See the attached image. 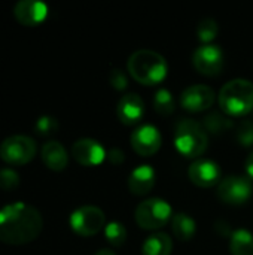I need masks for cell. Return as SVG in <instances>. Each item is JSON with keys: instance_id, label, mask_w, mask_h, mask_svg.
I'll return each mask as SVG.
<instances>
[{"instance_id": "cell-1", "label": "cell", "mask_w": 253, "mask_h": 255, "mask_svg": "<svg viewBox=\"0 0 253 255\" xmlns=\"http://www.w3.org/2000/svg\"><path fill=\"white\" fill-rule=\"evenodd\" d=\"M43 229L40 212L24 202H13L0 209V242L24 245L34 241Z\"/></svg>"}, {"instance_id": "cell-16", "label": "cell", "mask_w": 253, "mask_h": 255, "mask_svg": "<svg viewBox=\"0 0 253 255\" xmlns=\"http://www.w3.org/2000/svg\"><path fill=\"white\" fill-rule=\"evenodd\" d=\"M157 181V173L154 167L149 164H142L136 167L128 178V188L134 196H145L148 194Z\"/></svg>"}, {"instance_id": "cell-13", "label": "cell", "mask_w": 253, "mask_h": 255, "mask_svg": "<svg viewBox=\"0 0 253 255\" xmlns=\"http://www.w3.org/2000/svg\"><path fill=\"white\" fill-rule=\"evenodd\" d=\"M213 102H215V91L207 85L188 87L180 96V103L183 109L195 114L207 111L209 108H212Z\"/></svg>"}, {"instance_id": "cell-23", "label": "cell", "mask_w": 253, "mask_h": 255, "mask_svg": "<svg viewBox=\"0 0 253 255\" xmlns=\"http://www.w3.org/2000/svg\"><path fill=\"white\" fill-rule=\"evenodd\" d=\"M104 236L110 245L121 247L127 241V230H125L124 224H121L118 221H112L104 227Z\"/></svg>"}, {"instance_id": "cell-22", "label": "cell", "mask_w": 253, "mask_h": 255, "mask_svg": "<svg viewBox=\"0 0 253 255\" xmlns=\"http://www.w3.org/2000/svg\"><path fill=\"white\" fill-rule=\"evenodd\" d=\"M154 106H155V111L160 114V115H171L176 109V102H174V97L173 94L166 90V88H161L155 93L154 96Z\"/></svg>"}, {"instance_id": "cell-30", "label": "cell", "mask_w": 253, "mask_h": 255, "mask_svg": "<svg viewBox=\"0 0 253 255\" xmlns=\"http://www.w3.org/2000/svg\"><path fill=\"white\" fill-rule=\"evenodd\" d=\"M246 173L249 179H253V152L246 160Z\"/></svg>"}, {"instance_id": "cell-9", "label": "cell", "mask_w": 253, "mask_h": 255, "mask_svg": "<svg viewBox=\"0 0 253 255\" xmlns=\"http://www.w3.org/2000/svg\"><path fill=\"white\" fill-rule=\"evenodd\" d=\"M194 67L204 76H216L224 67V54L216 45H203L192 55Z\"/></svg>"}, {"instance_id": "cell-12", "label": "cell", "mask_w": 253, "mask_h": 255, "mask_svg": "<svg viewBox=\"0 0 253 255\" xmlns=\"http://www.w3.org/2000/svg\"><path fill=\"white\" fill-rule=\"evenodd\" d=\"M72 155L79 164L85 167H94L103 163V160L106 158V151L98 140L85 137L73 143Z\"/></svg>"}, {"instance_id": "cell-7", "label": "cell", "mask_w": 253, "mask_h": 255, "mask_svg": "<svg viewBox=\"0 0 253 255\" xmlns=\"http://www.w3.org/2000/svg\"><path fill=\"white\" fill-rule=\"evenodd\" d=\"M216 194L219 200L227 205H245L251 200L253 194L252 181L248 176H228L219 182Z\"/></svg>"}, {"instance_id": "cell-6", "label": "cell", "mask_w": 253, "mask_h": 255, "mask_svg": "<svg viewBox=\"0 0 253 255\" xmlns=\"http://www.w3.org/2000/svg\"><path fill=\"white\" fill-rule=\"evenodd\" d=\"M36 142L24 134H15L6 137L0 143V157L3 161L12 166H22L31 161L36 155Z\"/></svg>"}, {"instance_id": "cell-11", "label": "cell", "mask_w": 253, "mask_h": 255, "mask_svg": "<svg viewBox=\"0 0 253 255\" xmlns=\"http://www.w3.org/2000/svg\"><path fill=\"white\" fill-rule=\"evenodd\" d=\"M188 176L197 187L210 188L221 182V167L213 160L200 158L189 166Z\"/></svg>"}, {"instance_id": "cell-17", "label": "cell", "mask_w": 253, "mask_h": 255, "mask_svg": "<svg viewBox=\"0 0 253 255\" xmlns=\"http://www.w3.org/2000/svg\"><path fill=\"white\" fill-rule=\"evenodd\" d=\"M42 160L45 166L54 172H61L67 167L69 164V155L66 148L57 142V140H49L43 145L42 148Z\"/></svg>"}, {"instance_id": "cell-8", "label": "cell", "mask_w": 253, "mask_h": 255, "mask_svg": "<svg viewBox=\"0 0 253 255\" xmlns=\"http://www.w3.org/2000/svg\"><path fill=\"white\" fill-rule=\"evenodd\" d=\"M106 217L103 211L97 206H82L70 215L72 230L84 238L97 235L104 226Z\"/></svg>"}, {"instance_id": "cell-3", "label": "cell", "mask_w": 253, "mask_h": 255, "mask_svg": "<svg viewBox=\"0 0 253 255\" xmlns=\"http://www.w3.org/2000/svg\"><path fill=\"white\" fill-rule=\"evenodd\" d=\"M219 106L230 117H243L253 109V84L248 79H233L219 93Z\"/></svg>"}, {"instance_id": "cell-14", "label": "cell", "mask_w": 253, "mask_h": 255, "mask_svg": "<svg viewBox=\"0 0 253 255\" xmlns=\"http://www.w3.org/2000/svg\"><path fill=\"white\" fill-rule=\"evenodd\" d=\"M13 15L24 25H39L48 16V6L37 0H21L15 4Z\"/></svg>"}, {"instance_id": "cell-18", "label": "cell", "mask_w": 253, "mask_h": 255, "mask_svg": "<svg viewBox=\"0 0 253 255\" xmlns=\"http://www.w3.org/2000/svg\"><path fill=\"white\" fill-rule=\"evenodd\" d=\"M173 250V242L166 233H155L149 236L142 247L143 255H170Z\"/></svg>"}, {"instance_id": "cell-4", "label": "cell", "mask_w": 253, "mask_h": 255, "mask_svg": "<svg viewBox=\"0 0 253 255\" xmlns=\"http://www.w3.org/2000/svg\"><path fill=\"white\" fill-rule=\"evenodd\" d=\"M207 131L194 120H182L174 130V146L186 158H198L207 149Z\"/></svg>"}, {"instance_id": "cell-24", "label": "cell", "mask_w": 253, "mask_h": 255, "mask_svg": "<svg viewBox=\"0 0 253 255\" xmlns=\"http://www.w3.org/2000/svg\"><path fill=\"white\" fill-rule=\"evenodd\" d=\"M197 34H198V39L203 43L212 42L218 34V22L215 19H212V18L203 19L197 27Z\"/></svg>"}, {"instance_id": "cell-29", "label": "cell", "mask_w": 253, "mask_h": 255, "mask_svg": "<svg viewBox=\"0 0 253 255\" xmlns=\"http://www.w3.org/2000/svg\"><path fill=\"white\" fill-rule=\"evenodd\" d=\"M107 158L112 164H121L124 163L125 157H124V152L118 148H112L109 152H107Z\"/></svg>"}, {"instance_id": "cell-10", "label": "cell", "mask_w": 253, "mask_h": 255, "mask_svg": "<svg viewBox=\"0 0 253 255\" xmlns=\"http://www.w3.org/2000/svg\"><path fill=\"white\" fill-rule=\"evenodd\" d=\"M133 149L142 157H151L161 148V133L155 126L146 124L136 128L130 137Z\"/></svg>"}, {"instance_id": "cell-15", "label": "cell", "mask_w": 253, "mask_h": 255, "mask_svg": "<svg viewBox=\"0 0 253 255\" xmlns=\"http://www.w3.org/2000/svg\"><path fill=\"white\" fill-rule=\"evenodd\" d=\"M116 114L122 124L134 126V124L140 123L142 118L145 117V103H143L142 97L136 93L125 94L118 102Z\"/></svg>"}, {"instance_id": "cell-5", "label": "cell", "mask_w": 253, "mask_h": 255, "mask_svg": "<svg viewBox=\"0 0 253 255\" xmlns=\"http://www.w3.org/2000/svg\"><path fill=\"white\" fill-rule=\"evenodd\" d=\"M171 218V206L163 199H148L136 209V221L143 230L163 229Z\"/></svg>"}, {"instance_id": "cell-20", "label": "cell", "mask_w": 253, "mask_h": 255, "mask_svg": "<svg viewBox=\"0 0 253 255\" xmlns=\"http://www.w3.org/2000/svg\"><path fill=\"white\" fill-rule=\"evenodd\" d=\"M230 251L233 255H253V235L245 229H239L231 235Z\"/></svg>"}, {"instance_id": "cell-28", "label": "cell", "mask_w": 253, "mask_h": 255, "mask_svg": "<svg viewBox=\"0 0 253 255\" xmlns=\"http://www.w3.org/2000/svg\"><path fill=\"white\" fill-rule=\"evenodd\" d=\"M109 82H110V85H112L115 90H118V91L125 90L127 85H128V79H127L125 73H124L121 69H113V70L110 72V75H109Z\"/></svg>"}, {"instance_id": "cell-19", "label": "cell", "mask_w": 253, "mask_h": 255, "mask_svg": "<svg viewBox=\"0 0 253 255\" xmlns=\"http://www.w3.org/2000/svg\"><path fill=\"white\" fill-rule=\"evenodd\" d=\"M171 230L174 233V236L182 241V242H188L195 236V221L188 215V214H176L171 218Z\"/></svg>"}, {"instance_id": "cell-31", "label": "cell", "mask_w": 253, "mask_h": 255, "mask_svg": "<svg viewBox=\"0 0 253 255\" xmlns=\"http://www.w3.org/2000/svg\"><path fill=\"white\" fill-rule=\"evenodd\" d=\"M95 255H115V253H112L109 250H101V251H98Z\"/></svg>"}, {"instance_id": "cell-27", "label": "cell", "mask_w": 253, "mask_h": 255, "mask_svg": "<svg viewBox=\"0 0 253 255\" xmlns=\"http://www.w3.org/2000/svg\"><path fill=\"white\" fill-rule=\"evenodd\" d=\"M57 128H58V121L54 117L43 115L36 121V131L40 136H49L54 131H57Z\"/></svg>"}, {"instance_id": "cell-2", "label": "cell", "mask_w": 253, "mask_h": 255, "mask_svg": "<svg viewBox=\"0 0 253 255\" xmlns=\"http://www.w3.org/2000/svg\"><path fill=\"white\" fill-rule=\"evenodd\" d=\"M127 69L133 79L142 85H157L163 82L169 73L166 58L151 49H139L131 54Z\"/></svg>"}, {"instance_id": "cell-25", "label": "cell", "mask_w": 253, "mask_h": 255, "mask_svg": "<svg viewBox=\"0 0 253 255\" xmlns=\"http://www.w3.org/2000/svg\"><path fill=\"white\" fill-rule=\"evenodd\" d=\"M19 185V175L9 167L0 169V190L9 191Z\"/></svg>"}, {"instance_id": "cell-21", "label": "cell", "mask_w": 253, "mask_h": 255, "mask_svg": "<svg viewBox=\"0 0 253 255\" xmlns=\"http://www.w3.org/2000/svg\"><path fill=\"white\" fill-rule=\"evenodd\" d=\"M204 130L212 134H224L225 131L233 128V120L221 112H212L204 118Z\"/></svg>"}, {"instance_id": "cell-26", "label": "cell", "mask_w": 253, "mask_h": 255, "mask_svg": "<svg viewBox=\"0 0 253 255\" xmlns=\"http://www.w3.org/2000/svg\"><path fill=\"white\" fill-rule=\"evenodd\" d=\"M237 140L242 146H252L253 145V121L243 120L237 130Z\"/></svg>"}]
</instances>
